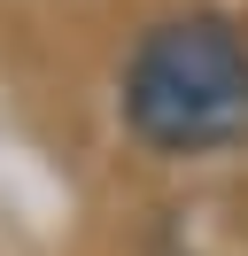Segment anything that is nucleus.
I'll return each mask as SVG.
<instances>
[{
  "label": "nucleus",
  "instance_id": "obj_1",
  "mask_svg": "<svg viewBox=\"0 0 248 256\" xmlns=\"http://www.w3.org/2000/svg\"><path fill=\"white\" fill-rule=\"evenodd\" d=\"M116 109L155 156H217L248 140V32L217 8L163 16L124 54Z\"/></svg>",
  "mask_w": 248,
  "mask_h": 256
}]
</instances>
